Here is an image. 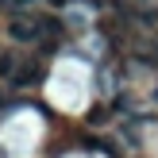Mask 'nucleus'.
<instances>
[{
  "label": "nucleus",
  "mask_w": 158,
  "mask_h": 158,
  "mask_svg": "<svg viewBox=\"0 0 158 158\" xmlns=\"http://www.w3.org/2000/svg\"><path fill=\"white\" fill-rule=\"evenodd\" d=\"M4 104H8V97H4V89H0V112H4Z\"/></svg>",
  "instance_id": "7"
},
{
  "label": "nucleus",
  "mask_w": 158,
  "mask_h": 158,
  "mask_svg": "<svg viewBox=\"0 0 158 158\" xmlns=\"http://www.w3.org/2000/svg\"><path fill=\"white\" fill-rule=\"evenodd\" d=\"M15 58H19L15 50H4V54H0V77H4V81H12V73H15Z\"/></svg>",
  "instance_id": "4"
},
{
  "label": "nucleus",
  "mask_w": 158,
  "mask_h": 158,
  "mask_svg": "<svg viewBox=\"0 0 158 158\" xmlns=\"http://www.w3.org/2000/svg\"><path fill=\"white\" fill-rule=\"evenodd\" d=\"M0 158H4V151H0Z\"/></svg>",
  "instance_id": "9"
},
{
  "label": "nucleus",
  "mask_w": 158,
  "mask_h": 158,
  "mask_svg": "<svg viewBox=\"0 0 158 158\" xmlns=\"http://www.w3.org/2000/svg\"><path fill=\"white\" fill-rule=\"evenodd\" d=\"M8 39L19 46L27 43H39L43 39V15H31V12H15L12 19H8Z\"/></svg>",
  "instance_id": "1"
},
{
  "label": "nucleus",
  "mask_w": 158,
  "mask_h": 158,
  "mask_svg": "<svg viewBox=\"0 0 158 158\" xmlns=\"http://www.w3.org/2000/svg\"><path fill=\"white\" fill-rule=\"evenodd\" d=\"M143 4H151V0H143Z\"/></svg>",
  "instance_id": "8"
},
{
  "label": "nucleus",
  "mask_w": 158,
  "mask_h": 158,
  "mask_svg": "<svg viewBox=\"0 0 158 158\" xmlns=\"http://www.w3.org/2000/svg\"><path fill=\"white\" fill-rule=\"evenodd\" d=\"M108 120H112V108H97V112H89V123H97V127L108 123Z\"/></svg>",
  "instance_id": "5"
},
{
  "label": "nucleus",
  "mask_w": 158,
  "mask_h": 158,
  "mask_svg": "<svg viewBox=\"0 0 158 158\" xmlns=\"http://www.w3.org/2000/svg\"><path fill=\"white\" fill-rule=\"evenodd\" d=\"M39 81H43V62L19 54V58H15V73H12L8 85H15V89H31V85H39Z\"/></svg>",
  "instance_id": "2"
},
{
  "label": "nucleus",
  "mask_w": 158,
  "mask_h": 158,
  "mask_svg": "<svg viewBox=\"0 0 158 158\" xmlns=\"http://www.w3.org/2000/svg\"><path fill=\"white\" fill-rule=\"evenodd\" d=\"M31 0H0V8H4V12H15V8H27Z\"/></svg>",
  "instance_id": "6"
},
{
  "label": "nucleus",
  "mask_w": 158,
  "mask_h": 158,
  "mask_svg": "<svg viewBox=\"0 0 158 158\" xmlns=\"http://www.w3.org/2000/svg\"><path fill=\"white\" fill-rule=\"evenodd\" d=\"M43 43L50 46V50L62 43V19H58V15H46V19H43Z\"/></svg>",
  "instance_id": "3"
}]
</instances>
